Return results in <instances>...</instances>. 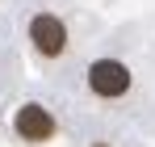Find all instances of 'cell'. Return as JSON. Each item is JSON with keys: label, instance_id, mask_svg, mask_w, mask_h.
Returning <instances> with one entry per match:
<instances>
[{"label": "cell", "instance_id": "1", "mask_svg": "<svg viewBox=\"0 0 155 147\" xmlns=\"http://www.w3.org/2000/svg\"><path fill=\"white\" fill-rule=\"evenodd\" d=\"M88 84H92L97 97H122L130 88V72H126V63H117V59H97L88 67Z\"/></svg>", "mask_w": 155, "mask_h": 147}, {"label": "cell", "instance_id": "2", "mask_svg": "<svg viewBox=\"0 0 155 147\" xmlns=\"http://www.w3.org/2000/svg\"><path fill=\"white\" fill-rule=\"evenodd\" d=\"M29 38H34V46L42 50V55H63V46H67V29L51 13H38L29 21Z\"/></svg>", "mask_w": 155, "mask_h": 147}, {"label": "cell", "instance_id": "3", "mask_svg": "<svg viewBox=\"0 0 155 147\" xmlns=\"http://www.w3.org/2000/svg\"><path fill=\"white\" fill-rule=\"evenodd\" d=\"M13 126H17V135L29 139V143H46L54 135V118H51V109H42V105H21Z\"/></svg>", "mask_w": 155, "mask_h": 147}]
</instances>
